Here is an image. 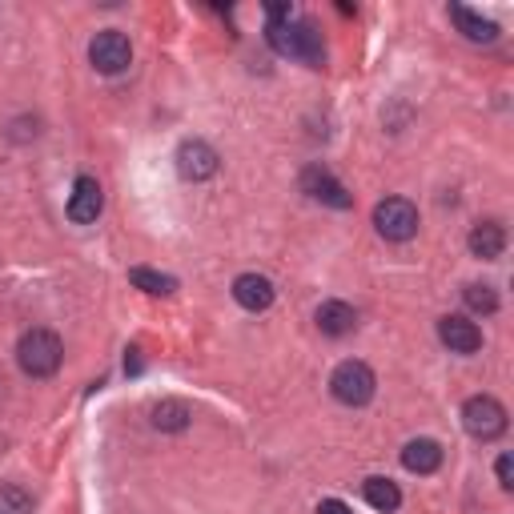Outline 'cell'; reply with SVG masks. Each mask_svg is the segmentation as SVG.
Returning <instances> with one entry per match:
<instances>
[{
    "instance_id": "6da1fadb",
    "label": "cell",
    "mask_w": 514,
    "mask_h": 514,
    "mask_svg": "<svg viewBox=\"0 0 514 514\" xmlns=\"http://www.w3.org/2000/svg\"><path fill=\"white\" fill-rule=\"evenodd\" d=\"M270 45L290 57V61H306V65H322L326 61V45H322V33L310 25V21H282V25H270L266 29Z\"/></svg>"
},
{
    "instance_id": "7a4b0ae2",
    "label": "cell",
    "mask_w": 514,
    "mask_h": 514,
    "mask_svg": "<svg viewBox=\"0 0 514 514\" xmlns=\"http://www.w3.org/2000/svg\"><path fill=\"white\" fill-rule=\"evenodd\" d=\"M61 358H65V346L53 330H29L17 346V362L29 378H53L61 370Z\"/></svg>"
},
{
    "instance_id": "3957f363",
    "label": "cell",
    "mask_w": 514,
    "mask_h": 514,
    "mask_svg": "<svg viewBox=\"0 0 514 514\" xmlns=\"http://www.w3.org/2000/svg\"><path fill=\"white\" fill-rule=\"evenodd\" d=\"M330 390H334V398H338L342 406H366V402L374 398V390H378V378H374V370H370L366 362L350 358V362H342V366L334 370Z\"/></svg>"
},
{
    "instance_id": "277c9868",
    "label": "cell",
    "mask_w": 514,
    "mask_h": 514,
    "mask_svg": "<svg viewBox=\"0 0 514 514\" xmlns=\"http://www.w3.org/2000/svg\"><path fill=\"white\" fill-rule=\"evenodd\" d=\"M462 426H466V434H470V438H478V442H494V438L506 430V410H502V402H498V398H490V394H474V398H466V406H462Z\"/></svg>"
},
{
    "instance_id": "5b68a950",
    "label": "cell",
    "mask_w": 514,
    "mask_h": 514,
    "mask_svg": "<svg viewBox=\"0 0 514 514\" xmlns=\"http://www.w3.org/2000/svg\"><path fill=\"white\" fill-rule=\"evenodd\" d=\"M89 61H93V69L97 73H125L129 65H133V45H129V37L125 33H117V29H105V33H97L93 41H89Z\"/></svg>"
},
{
    "instance_id": "8992f818",
    "label": "cell",
    "mask_w": 514,
    "mask_h": 514,
    "mask_svg": "<svg viewBox=\"0 0 514 514\" xmlns=\"http://www.w3.org/2000/svg\"><path fill=\"white\" fill-rule=\"evenodd\" d=\"M374 225L386 241H410L418 233V209L406 197H386L374 209Z\"/></svg>"
},
{
    "instance_id": "52a82bcc",
    "label": "cell",
    "mask_w": 514,
    "mask_h": 514,
    "mask_svg": "<svg viewBox=\"0 0 514 514\" xmlns=\"http://www.w3.org/2000/svg\"><path fill=\"white\" fill-rule=\"evenodd\" d=\"M177 173H181L185 181H209V177L217 173V153H213V145H205V141H185V145L177 149Z\"/></svg>"
},
{
    "instance_id": "ba28073f",
    "label": "cell",
    "mask_w": 514,
    "mask_h": 514,
    "mask_svg": "<svg viewBox=\"0 0 514 514\" xmlns=\"http://www.w3.org/2000/svg\"><path fill=\"white\" fill-rule=\"evenodd\" d=\"M302 189H306L314 201H326V205H334V209H350L346 185H342L330 169H322V165H310V169L302 173Z\"/></svg>"
},
{
    "instance_id": "9c48e42d",
    "label": "cell",
    "mask_w": 514,
    "mask_h": 514,
    "mask_svg": "<svg viewBox=\"0 0 514 514\" xmlns=\"http://www.w3.org/2000/svg\"><path fill=\"white\" fill-rule=\"evenodd\" d=\"M438 338H442V346L450 354H474V350H482V330L470 318H462V314L442 318L438 322Z\"/></svg>"
},
{
    "instance_id": "30bf717a",
    "label": "cell",
    "mask_w": 514,
    "mask_h": 514,
    "mask_svg": "<svg viewBox=\"0 0 514 514\" xmlns=\"http://www.w3.org/2000/svg\"><path fill=\"white\" fill-rule=\"evenodd\" d=\"M101 209H105V193H101L97 177H77L73 197H69V217H73L77 225H89V221L101 217Z\"/></svg>"
},
{
    "instance_id": "8fae6325",
    "label": "cell",
    "mask_w": 514,
    "mask_h": 514,
    "mask_svg": "<svg viewBox=\"0 0 514 514\" xmlns=\"http://www.w3.org/2000/svg\"><path fill=\"white\" fill-rule=\"evenodd\" d=\"M233 298H237V306H241V310L262 314V310H270V306H274V282H270V278H262V274H241V278L233 282Z\"/></svg>"
},
{
    "instance_id": "7c38bea8",
    "label": "cell",
    "mask_w": 514,
    "mask_h": 514,
    "mask_svg": "<svg viewBox=\"0 0 514 514\" xmlns=\"http://www.w3.org/2000/svg\"><path fill=\"white\" fill-rule=\"evenodd\" d=\"M466 245H470L474 257H482V262H494V257H502V249H506V229L498 221H478L470 229Z\"/></svg>"
},
{
    "instance_id": "4fadbf2b",
    "label": "cell",
    "mask_w": 514,
    "mask_h": 514,
    "mask_svg": "<svg viewBox=\"0 0 514 514\" xmlns=\"http://www.w3.org/2000/svg\"><path fill=\"white\" fill-rule=\"evenodd\" d=\"M402 466L410 474H434L442 466V446L434 438H414L402 446Z\"/></svg>"
},
{
    "instance_id": "5bb4252c",
    "label": "cell",
    "mask_w": 514,
    "mask_h": 514,
    "mask_svg": "<svg viewBox=\"0 0 514 514\" xmlns=\"http://www.w3.org/2000/svg\"><path fill=\"white\" fill-rule=\"evenodd\" d=\"M354 326H358L354 306H346V302H322V306H318V330H322V334L346 338V334H354Z\"/></svg>"
},
{
    "instance_id": "9a60e30c",
    "label": "cell",
    "mask_w": 514,
    "mask_h": 514,
    "mask_svg": "<svg viewBox=\"0 0 514 514\" xmlns=\"http://www.w3.org/2000/svg\"><path fill=\"white\" fill-rule=\"evenodd\" d=\"M450 21H454V25L462 29V37L474 41V45H490V41L498 37V25L486 21V17H478V13H470L466 5H450Z\"/></svg>"
},
{
    "instance_id": "2e32d148",
    "label": "cell",
    "mask_w": 514,
    "mask_h": 514,
    "mask_svg": "<svg viewBox=\"0 0 514 514\" xmlns=\"http://www.w3.org/2000/svg\"><path fill=\"white\" fill-rule=\"evenodd\" d=\"M362 494H366V502H370L374 510H382V514H394V510L402 506V490H398L390 478H366V482H362Z\"/></svg>"
},
{
    "instance_id": "e0dca14e",
    "label": "cell",
    "mask_w": 514,
    "mask_h": 514,
    "mask_svg": "<svg viewBox=\"0 0 514 514\" xmlns=\"http://www.w3.org/2000/svg\"><path fill=\"white\" fill-rule=\"evenodd\" d=\"M189 418H193V414H189V406H185V402H177V398H169V402H157V406H153V426H157V430H173V434H177V430H185V426H189Z\"/></svg>"
},
{
    "instance_id": "ac0fdd59",
    "label": "cell",
    "mask_w": 514,
    "mask_h": 514,
    "mask_svg": "<svg viewBox=\"0 0 514 514\" xmlns=\"http://www.w3.org/2000/svg\"><path fill=\"white\" fill-rule=\"evenodd\" d=\"M129 282H133L137 290H145V294H173V290H177V278L157 274V270H145V266L129 270Z\"/></svg>"
},
{
    "instance_id": "d6986e66",
    "label": "cell",
    "mask_w": 514,
    "mask_h": 514,
    "mask_svg": "<svg viewBox=\"0 0 514 514\" xmlns=\"http://www.w3.org/2000/svg\"><path fill=\"white\" fill-rule=\"evenodd\" d=\"M462 298H466V306H470L474 314H494V310H498V294H494L490 286H478V282H474V286L462 290Z\"/></svg>"
},
{
    "instance_id": "ffe728a7",
    "label": "cell",
    "mask_w": 514,
    "mask_h": 514,
    "mask_svg": "<svg viewBox=\"0 0 514 514\" xmlns=\"http://www.w3.org/2000/svg\"><path fill=\"white\" fill-rule=\"evenodd\" d=\"M0 506H9V514H29V510H33V502H29L17 486H5V490H0Z\"/></svg>"
},
{
    "instance_id": "44dd1931",
    "label": "cell",
    "mask_w": 514,
    "mask_h": 514,
    "mask_svg": "<svg viewBox=\"0 0 514 514\" xmlns=\"http://www.w3.org/2000/svg\"><path fill=\"white\" fill-rule=\"evenodd\" d=\"M494 470H498V482L510 490V486H514V462H510V454H502V458L494 462Z\"/></svg>"
},
{
    "instance_id": "7402d4cb",
    "label": "cell",
    "mask_w": 514,
    "mask_h": 514,
    "mask_svg": "<svg viewBox=\"0 0 514 514\" xmlns=\"http://www.w3.org/2000/svg\"><path fill=\"white\" fill-rule=\"evenodd\" d=\"M318 514H350V506H346L342 498H326V502L318 506Z\"/></svg>"
}]
</instances>
